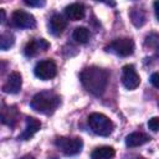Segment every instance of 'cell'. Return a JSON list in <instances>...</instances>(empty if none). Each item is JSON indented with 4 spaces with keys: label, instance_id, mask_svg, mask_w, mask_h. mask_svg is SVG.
Listing matches in <instances>:
<instances>
[{
    "label": "cell",
    "instance_id": "cell-1",
    "mask_svg": "<svg viewBox=\"0 0 159 159\" xmlns=\"http://www.w3.org/2000/svg\"><path fill=\"white\" fill-rule=\"evenodd\" d=\"M81 82L83 87L94 96H101L106 91L108 83V72L101 67L91 66L81 72Z\"/></svg>",
    "mask_w": 159,
    "mask_h": 159
},
{
    "label": "cell",
    "instance_id": "cell-2",
    "mask_svg": "<svg viewBox=\"0 0 159 159\" xmlns=\"http://www.w3.org/2000/svg\"><path fill=\"white\" fill-rule=\"evenodd\" d=\"M31 108L42 114L52 113L60 104V97L51 91H42L35 94L31 99Z\"/></svg>",
    "mask_w": 159,
    "mask_h": 159
},
{
    "label": "cell",
    "instance_id": "cell-3",
    "mask_svg": "<svg viewBox=\"0 0 159 159\" xmlns=\"http://www.w3.org/2000/svg\"><path fill=\"white\" fill-rule=\"evenodd\" d=\"M87 120L92 132L101 137H108L114 129L113 122L102 113H92L88 116Z\"/></svg>",
    "mask_w": 159,
    "mask_h": 159
},
{
    "label": "cell",
    "instance_id": "cell-4",
    "mask_svg": "<svg viewBox=\"0 0 159 159\" xmlns=\"http://www.w3.org/2000/svg\"><path fill=\"white\" fill-rule=\"evenodd\" d=\"M55 144L65 155H76L82 150L83 140L78 137L76 138L60 137L55 140Z\"/></svg>",
    "mask_w": 159,
    "mask_h": 159
},
{
    "label": "cell",
    "instance_id": "cell-5",
    "mask_svg": "<svg viewBox=\"0 0 159 159\" xmlns=\"http://www.w3.org/2000/svg\"><path fill=\"white\" fill-rule=\"evenodd\" d=\"M106 50L107 51H111V52H114L118 56L127 57V56H129V55L133 53V51H134V42L129 37L116 39L114 41H112L106 47Z\"/></svg>",
    "mask_w": 159,
    "mask_h": 159
},
{
    "label": "cell",
    "instance_id": "cell-6",
    "mask_svg": "<svg viewBox=\"0 0 159 159\" xmlns=\"http://www.w3.org/2000/svg\"><path fill=\"white\" fill-rule=\"evenodd\" d=\"M34 73L40 80H43V81L51 80L57 73V66L52 60H43L35 66Z\"/></svg>",
    "mask_w": 159,
    "mask_h": 159
},
{
    "label": "cell",
    "instance_id": "cell-7",
    "mask_svg": "<svg viewBox=\"0 0 159 159\" xmlns=\"http://www.w3.org/2000/svg\"><path fill=\"white\" fill-rule=\"evenodd\" d=\"M11 22L14 26L20 29H31V27H35L36 25V20L34 15L24 10H15L11 15Z\"/></svg>",
    "mask_w": 159,
    "mask_h": 159
},
{
    "label": "cell",
    "instance_id": "cell-8",
    "mask_svg": "<svg viewBox=\"0 0 159 159\" xmlns=\"http://www.w3.org/2000/svg\"><path fill=\"white\" fill-rule=\"evenodd\" d=\"M122 83L127 89H135L140 84V77L133 65H125L122 68Z\"/></svg>",
    "mask_w": 159,
    "mask_h": 159
},
{
    "label": "cell",
    "instance_id": "cell-9",
    "mask_svg": "<svg viewBox=\"0 0 159 159\" xmlns=\"http://www.w3.org/2000/svg\"><path fill=\"white\" fill-rule=\"evenodd\" d=\"M50 43L45 40V39H31L25 48H24V53L27 56V57H32V56H36L40 51H46L48 48Z\"/></svg>",
    "mask_w": 159,
    "mask_h": 159
},
{
    "label": "cell",
    "instance_id": "cell-10",
    "mask_svg": "<svg viewBox=\"0 0 159 159\" xmlns=\"http://www.w3.org/2000/svg\"><path fill=\"white\" fill-rule=\"evenodd\" d=\"M22 86V77L19 72H12L9 75L6 82L2 86V91L9 94H16L20 92Z\"/></svg>",
    "mask_w": 159,
    "mask_h": 159
},
{
    "label": "cell",
    "instance_id": "cell-11",
    "mask_svg": "<svg viewBox=\"0 0 159 159\" xmlns=\"http://www.w3.org/2000/svg\"><path fill=\"white\" fill-rule=\"evenodd\" d=\"M41 128V122L34 117H27L26 118V128L24 132L19 135V139L21 140H29L31 139Z\"/></svg>",
    "mask_w": 159,
    "mask_h": 159
},
{
    "label": "cell",
    "instance_id": "cell-12",
    "mask_svg": "<svg viewBox=\"0 0 159 159\" xmlns=\"http://www.w3.org/2000/svg\"><path fill=\"white\" fill-rule=\"evenodd\" d=\"M17 118H19V112L16 109V107L14 106H4L2 107V111H1V122L6 125H10V127H14L17 122Z\"/></svg>",
    "mask_w": 159,
    "mask_h": 159
},
{
    "label": "cell",
    "instance_id": "cell-13",
    "mask_svg": "<svg viewBox=\"0 0 159 159\" xmlns=\"http://www.w3.org/2000/svg\"><path fill=\"white\" fill-rule=\"evenodd\" d=\"M66 16L72 21H78L84 17V6L78 2H73L65 9Z\"/></svg>",
    "mask_w": 159,
    "mask_h": 159
},
{
    "label": "cell",
    "instance_id": "cell-14",
    "mask_svg": "<svg viewBox=\"0 0 159 159\" xmlns=\"http://www.w3.org/2000/svg\"><path fill=\"white\" fill-rule=\"evenodd\" d=\"M150 140V137L145 133H142V132H134V133H130L129 135H127L125 138V144L127 147H139V145H143L145 143H148Z\"/></svg>",
    "mask_w": 159,
    "mask_h": 159
},
{
    "label": "cell",
    "instance_id": "cell-15",
    "mask_svg": "<svg viewBox=\"0 0 159 159\" xmlns=\"http://www.w3.org/2000/svg\"><path fill=\"white\" fill-rule=\"evenodd\" d=\"M66 26H67V21L62 15L56 14L50 20V31L52 35H56V36L61 35L66 29Z\"/></svg>",
    "mask_w": 159,
    "mask_h": 159
},
{
    "label": "cell",
    "instance_id": "cell-16",
    "mask_svg": "<svg viewBox=\"0 0 159 159\" xmlns=\"http://www.w3.org/2000/svg\"><path fill=\"white\" fill-rule=\"evenodd\" d=\"M114 154H116V150L112 147L103 145V147L96 148L91 153V158L92 159H112L114 157Z\"/></svg>",
    "mask_w": 159,
    "mask_h": 159
},
{
    "label": "cell",
    "instance_id": "cell-17",
    "mask_svg": "<svg viewBox=\"0 0 159 159\" xmlns=\"http://www.w3.org/2000/svg\"><path fill=\"white\" fill-rule=\"evenodd\" d=\"M89 39V31L86 27H76L73 31V40L78 43H86Z\"/></svg>",
    "mask_w": 159,
    "mask_h": 159
},
{
    "label": "cell",
    "instance_id": "cell-18",
    "mask_svg": "<svg viewBox=\"0 0 159 159\" xmlns=\"http://www.w3.org/2000/svg\"><path fill=\"white\" fill-rule=\"evenodd\" d=\"M130 19H132V22L137 27H139V26H143L145 22V14L140 9H133L130 11Z\"/></svg>",
    "mask_w": 159,
    "mask_h": 159
},
{
    "label": "cell",
    "instance_id": "cell-19",
    "mask_svg": "<svg viewBox=\"0 0 159 159\" xmlns=\"http://www.w3.org/2000/svg\"><path fill=\"white\" fill-rule=\"evenodd\" d=\"M14 42H15V37L10 32H4L1 35V37H0V47L4 51H6L7 48H10L14 45Z\"/></svg>",
    "mask_w": 159,
    "mask_h": 159
},
{
    "label": "cell",
    "instance_id": "cell-20",
    "mask_svg": "<svg viewBox=\"0 0 159 159\" xmlns=\"http://www.w3.org/2000/svg\"><path fill=\"white\" fill-rule=\"evenodd\" d=\"M159 43V35L158 34H150L145 39V45L147 46H157Z\"/></svg>",
    "mask_w": 159,
    "mask_h": 159
},
{
    "label": "cell",
    "instance_id": "cell-21",
    "mask_svg": "<svg viewBox=\"0 0 159 159\" xmlns=\"http://www.w3.org/2000/svg\"><path fill=\"white\" fill-rule=\"evenodd\" d=\"M148 127L149 129H152L153 132H158L159 130V117H153L148 120Z\"/></svg>",
    "mask_w": 159,
    "mask_h": 159
},
{
    "label": "cell",
    "instance_id": "cell-22",
    "mask_svg": "<svg viewBox=\"0 0 159 159\" xmlns=\"http://www.w3.org/2000/svg\"><path fill=\"white\" fill-rule=\"evenodd\" d=\"M150 82L155 88H159V72H155L150 76Z\"/></svg>",
    "mask_w": 159,
    "mask_h": 159
},
{
    "label": "cell",
    "instance_id": "cell-23",
    "mask_svg": "<svg viewBox=\"0 0 159 159\" xmlns=\"http://www.w3.org/2000/svg\"><path fill=\"white\" fill-rule=\"evenodd\" d=\"M24 2L26 5H29V6H43L45 5V1H40V0H37V1H35V0H25Z\"/></svg>",
    "mask_w": 159,
    "mask_h": 159
},
{
    "label": "cell",
    "instance_id": "cell-24",
    "mask_svg": "<svg viewBox=\"0 0 159 159\" xmlns=\"http://www.w3.org/2000/svg\"><path fill=\"white\" fill-rule=\"evenodd\" d=\"M154 11H155V16L159 21V1H155L154 2Z\"/></svg>",
    "mask_w": 159,
    "mask_h": 159
},
{
    "label": "cell",
    "instance_id": "cell-25",
    "mask_svg": "<svg viewBox=\"0 0 159 159\" xmlns=\"http://www.w3.org/2000/svg\"><path fill=\"white\" fill-rule=\"evenodd\" d=\"M0 14H1V22L4 24V22H5V10L1 9V10H0Z\"/></svg>",
    "mask_w": 159,
    "mask_h": 159
},
{
    "label": "cell",
    "instance_id": "cell-26",
    "mask_svg": "<svg viewBox=\"0 0 159 159\" xmlns=\"http://www.w3.org/2000/svg\"><path fill=\"white\" fill-rule=\"evenodd\" d=\"M20 159H35L32 155H30V154H27V155H24V157H21Z\"/></svg>",
    "mask_w": 159,
    "mask_h": 159
},
{
    "label": "cell",
    "instance_id": "cell-27",
    "mask_svg": "<svg viewBox=\"0 0 159 159\" xmlns=\"http://www.w3.org/2000/svg\"><path fill=\"white\" fill-rule=\"evenodd\" d=\"M137 159H144V158H142V157H138V158H137Z\"/></svg>",
    "mask_w": 159,
    "mask_h": 159
},
{
    "label": "cell",
    "instance_id": "cell-28",
    "mask_svg": "<svg viewBox=\"0 0 159 159\" xmlns=\"http://www.w3.org/2000/svg\"><path fill=\"white\" fill-rule=\"evenodd\" d=\"M157 53H158V55H159V47H158V51H157Z\"/></svg>",
    "mask_w": 159,
    "mask_h": 159
}]
</instances>
